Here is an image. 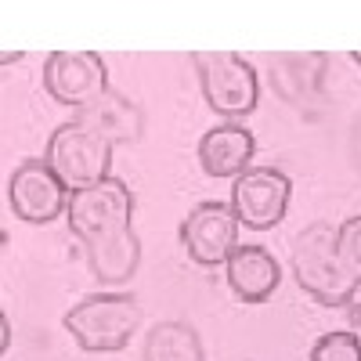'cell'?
Returning a JSON list of instances; mask_svg holds the SVG:
<instances>
[{"label":"cell","instance_id":"3","mask_svg":"<svg viewBox=\"0 0 361 361\" xmlns=\"http://www.w3.org/2000/svg\"><path fill=\"white\" fill-rule=\"evenodd\" d=\"M192 66H195V76L202 87V98L214 112L238 123L243 116H250L257 109L260 83H257V69L246 58H238L231 51H195Z\"/></svg>","mask_w":361,"mask_h":361},{"label":"cell","instance_id":"19","mask_svg":"<svg viewBox=\"0 0 361 361\" xmlns=\"http://www.w3.org/2000/svg\"><path fill=\"white\" fill-rule=\"evenodd\" d=\"M350 58H354V62H357V66H361V51H354V54H350Z\"/></svg>","mask_w":361,"mask_h":361},{"label":"cell","instance_id":"9","mask_svg":"<svg viewBox=\"0 0 361 361\" xmlns=\"http://www.w3.org/2000/svg\"><path fill=\"white\" fill-rule=\"evenodd\" d=\"M180 246L202 267L228 264V257L238 250V217L231 202H199L180 224Z\"/></svg>","mask_w":361,"mask_h":361},{"label":"cell","instance_id":"13","mask_svg":"<svg viewBox=\"0 0 361 361\" xmlns=\"http://www.w3.org/2000/svg\"><path fill=\"white\" fill-rule=\"evenodd\" d=\"M83 250H87V264L94 271V279L109 282V286L130 282L137 264H141V238H137L134 228L109 235V238H98V243H90Z\"/></svg>","mask_w":361,"mask_h":361},{"label":"cell","instance_id":"14","mask_svg":"<svg viewBox=\"0 0 361 361\" xmlns=\"http://www.w3.org/2000/svg\"><path fill=\"white\" fill-rule=\"evenodd\" d=\"M145 361H206V354L192 325L159 322L145 336Z\"/></svg>","mask_w":361,"mask_h":361},{"label":"cell","instance_id":"16","mask_svg":"<svg viewBox=\"0 0 361 361\" xmlns=\"http://www.w3.org/2000/svg\"><path fill=\"white\" fill-rule=\"evenodd\" d=\"M336 253L340 264L347 267V275L361 286V217H347L336 228Z\"/></svg>","mask_w":361,"mask_h":361},{"label":"cell","instance_id":"6","mask_svg":"<svg viewBox=\"0 0 361 361\" xmlns=\"http://www.w3.org/2000/svg\"><path fill=\"white\" fill-rule=\"evenodd\" d=\"M44 90L51 102L80 112L109 90V66L98 51H54L44 66Z\"/></svg>","mask_w":361,"mask_h":361},{"label":"cell","instance_id":"7","mask_svg":"<svg viewBox=\"0 0 361 361\" xmlns=\"http://www.w3.org/2000/svg\"><path fill=\"white\" fill-rule=\"evenodd\" d=\"M289 199H293V180L275 166H250L231 185L235 217H238V224H246L253 231H267V228L282 224Z\"/></svg>","mask_w":361,"mask_h":361},{"label":"cell","instance_id":"10","mask_svg":"<svg viewBox=\"0 0 361 361\" xmlns=\"http://www.w3.org/2000/svg\"><path fill=\"white\" fill-rule=\"evenodd\" d=\"M76 123L102 134L112 148L116 145H137L141 134H145V112H141L137 102H130L127 94H119V90L109 87L94 105L76 112Z\"/></svg>","mask_w":361,"mask_h":361},{"label":"cell","instance_id":"1","mask_svg":"<svg viewBox=\"0 0 361 361\" xmlns=\"http://www.w3.org/2000/svg\"><path fill=\"white\" fill-rule=\"evenodd\" d=\"M293 275L314 304L322 307H343L361 289L336 253V228L329 221H314L296 235L293 243Z\"/></svg>","mask_w":361,"mask_h":361},{"label":"cell","instance_id":"12","mask_svg":"<svg viewBox=\"0 0 361 361\" xmlns=\"http://www.w3.org/2000/svg\"><path fill=\"white\" fill-rule=\"evenodd\" d=\"M253 152H257L253 130H246L243 123H221V127L202 134L199 166L209 177H231L235 180L253 166Z\"/></svg>","mask_w":361,"mask_h":361},{"label":"cell","instance_id":"2","mask_svg":"<svg viewBox=\"0 0 361 361\" xmlns=\"http://www.w3.org/2000/svg\"><path fill=\"white\" fill-rule=\"evenodd\" d=\"M62 322H66V333L76 340V347L90 354H112V350H123L130 336L141 329V304L127 293H98L80 300Z\"/></svg>","mask_w":361,"mask_h":361},{"label":"cell","instance_id":"8","mask_svg":"<svg viewBox=\"0 0 361 361\" xmlns=\"http://www.w3.org/2000/svg\"><path fill=\"white\" fill-rule=\"evenodd\" d=\"M8 206L25 224H51L66 214L69 188L58 180L47 159H25L8 177Z\"/></svg>","mask_w":361,"mask_h":361},{"label":"cell","instance_id":"17","mask_svg":"<svg viewBox=\"0 0 361 361\" xmlns=\"http://www.w3.org/2000/svg\"><path fill=\"white\" fill-rule=\"evenodd\" d=\"M0 333H4V336H0V350H8L11 347V322L8 318H0Z\"/></svg>","mask_w":361,"mask_h":361},{"label":"cell","instance_id":"5","mask_svg":"<svg viewBox=\"0 0 361 361\" xmlns=\"http://www.w3.org/2000/svg\"><path fill=\"white\" fill-rule=\"evenodd\" d=\"M51 170L58 173V180L69 188V192H80V188H90V185H102L109 177V166H112V145L87 130L83 123H62L51 141H47V156Z\"/></svg>","mask_w":361,"mask_h":361},{"label":"cell","instance_id":"15","mask_svg":"<svg viewBox=\"0 0 361 361\" xmlns=\"http://www.w3.org/2000/svg\"><path fill=\"white\" fill-rule=\"evenodd\" d=\"M311 361H361L357 333H325L311 347Z\"/></svg>","mask_w":361,"mask_h":361},{"label":"cell","instance_id":"11","mask_svg":"<svg viewBox=\"0 0 361 361\" xmlns=\"http://www.w3.org/2000/svg\"><path fill=\"white\" fill-rule=\"evenodd\" d=\"M224 279H228V289L243 304H264L279 289L282 267H279L275 253L264 246H238L224 264Z\"/></svg>","mask_w":361,"mask_h":361},{"label":"cell","instance_id":"18","mask_svg":"<svg viewBox=\"0 0 361 361\" xmlns=\"http://www.w3.org/2000/svg\"><path fill=\"white\" fill-rule=\"evenodd\" d=\"M354 304H357V322H361V289L354 293Z\"/></svg>","mask_w":361,"mask_h":361},{"label":"cell","instance_id":"4","mask_svg":"<svg viewBox=\"0 0 361 361\" xmlns=\"http://www.w3.org/2000/svg\"><path fill=\"white\" fill-rule=\"evenodd\" d=\"M130 217H134V192L119 177H105L102 185L69 192L66 221H69V231L83 246L134 228Z\"/></svg>","mask_w":361,"mask_h":361}]
</instances>
